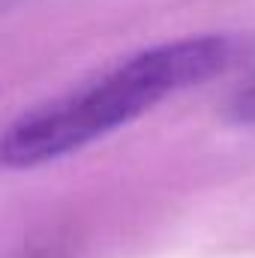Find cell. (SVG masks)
I'll list each match as a JSON object with an SVG mask.
<instances>
[{"instance_id":"cell-1","label":"cell","mask_w":255,"mask_h":258,"mask_svg":"<svg viewBox=\"0 0 255 258\" xmlns=\"http://www.w3.org/2000/svg\"><path fill=\"white\" fill-rule=\"evenodd\" d=\"M234 60L228 36H186L153 45L105 75L42 102L12 120L3 135L6 168H36L132 123L159 99L219 75Z\"/></svg>"},{"instance_id":"cell-2","label":"cell","mask_w":255,"mask_h":258,"mask_svg":"<svg viewBox=\"0 0 255 258\" xmlns=\"http://www.w3.org/2000/svg\"><path fill=\"white\" fill-rule=\"evenodd\" d=\"M225 117L237 126H255V75L228 99Z\"/></svg>"}]
</instances>
